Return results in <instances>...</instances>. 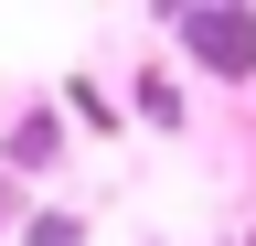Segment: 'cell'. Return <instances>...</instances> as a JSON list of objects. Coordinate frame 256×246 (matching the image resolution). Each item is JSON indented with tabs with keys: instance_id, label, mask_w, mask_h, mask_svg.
Instances as JSON below:
<instances>
[{
	"instance_id": "obj_3",
	"label": "cell",
	"mask_w": 256,
	"mask_h": 246,
	"mask_svg": "<svg viewBox=\"0 0 256 246\" xmlns=\"http://www.w3.org/2000/svg\"><path fill=\"white\" fill-rule=\"evenodd\" d=\"M22 246H86V225L75 214H43V225H22Z\"/></svg>"
},
{
	"instance_id": "obj_1",
	"label": "cell",
	"mask_w": 256,
	"mask_h": 246,
	"mask_svg": "<svg viewBox=\"0 0 256 246\" xmlns=\"http://www.w3.org/2000/svg\"><path fill=\"white\" fill-rule=\"evenodd\" d=\"M182 43L224 75H256V11H182Z\"/></svg>"
},
{
	"instance_id": "obj_2",
	"label": "cell",
	"mask_w": 256,
	"mask_h": 246,
	"mask_svg": "<svg viewBox=\"0 0 256 246\" xmlns=\"http://www.w3.org/2000/svg\"><path fill=\"white\" fill-rule=\"evenodd\" d=\"M64 161V118L54 107H22V129H11V171H54Z\"/></svg>"
}]
</instances>
